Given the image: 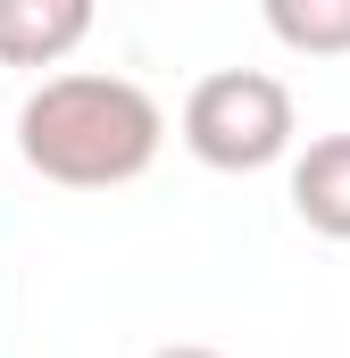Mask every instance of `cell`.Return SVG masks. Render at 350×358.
Returning <instances> with one entry per match:
<instances>
[{
  "label": "cell",
  "instance_id": "6",
  "mask_svg": "<svg viewBox=\"0 0 350 358\" xmlns=\"http://www.w3.org/2000/svg\"><path fill=\"white\" fill-rule=\"evenodd\" d=\"M150 358H225V350H200V342H167V350H150Z\"/></svg>",
  "mask_w": 350,
  "mask_h": 358
},
{
  "label": "cell",
  "instance_id": "3",
  "mask_svg": "<svg viewBox=\"0 0 350 358\" xmlns=\"http://www.w3.org/2000/svg\"><path fill=\"white\" fill-rule=\"evenodd\" d=\"M92 34L84 0H0V67H59Z\"/></svg>",
  "mask_w": 350,
  "mask_h": 358
},
{
  "label": "cell",
  "instance_id": "1",
  "mask_svg": "<svg viewBox=\"0 0 350 358\" xmlns=\"http://www.w3.org/2000/svg\"><path fill=\"white\" fill-rule=\"evenodd\" d=\"M159 142H167V117L134 76H42L17 108V159L67 192L150 176Z\"/></svg>",
  "mask_w": 350,
  "mask_h": 358
},
{
  "label": "cell",
  "instance_id": "4",
  "mask_svg": "<svg viewBox=\"0 0 350 358\" xmlns=\"http://www.w3.org/2000/svg\"><path fill=\"white\" fill-rule=\"evenodd\" d=\"M292 208H300L309 234L350 242V134H317L292 159Z\"/></svg>",
  "mask_w": 350,
  "mask_h": 358
},
{
  "label": "cell",
  "instance_id": "2",
  "mask_svg": "<svg viewBox=\"0 0 350 358\" xmlns=\"http://www.w3.org/2000/svg\"><path fill=\"white\" fill-rule=\"evenodd\" d=\"M183 150L217 176H259L292 150V92L267 67H217L183 92Z\"/></svg>",
  "mask_w": 350,
  "mask_h": 358
},
{
  "label": "cell",
  "instance_id": "5",
  "mask_svg": "<svg viewBox=\"0 0 350 358\" xmlns=\"http://www.w3.org/2000/svg\"><path fill=\"white\" fill-rule=\"evenodd\" d=\"M267 34L284 50H309V59H342L350 50V0H267Z\"/></svg>",
  "mask_w": 350,
  "mask_h": 358
}]
</instances>
